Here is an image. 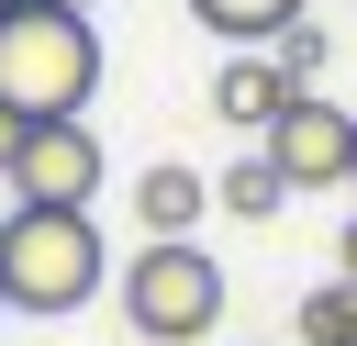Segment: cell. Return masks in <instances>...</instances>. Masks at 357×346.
I'll list each match as a JSON object with an SVG mask.
<instances>
[{"instance_id":"9a60e30c","label":"cell","mask_w":357,"mask_h":346,"mask_svg":"<svg viewBox=\"0 0 357 346\" xmlns=\"http://www.w3.org/2000/svg\"><path fill=\"white\" fill-rule=\"evenodd\" d=\"M67 11H89V0H67Z\"/></svg>"},{"instance_id":"ba28073f","label":"cell","mask_w":357,"mask_h":346,"mask_svg":"<svg viewBox=\"0 0 357 346\" xmlns=\"http://www.w3.org/2000/svg\"><path fill=\"white\" fill-rule=\"evenodd\" d=\"M301 11H312V0H190V22L223 33V45H279Z\"/></svg>"},{"instance_id":"3957f363","label":"cell","mask_w":357,"mask_h":346,"mask_svg":"<svg viewBox=\"0 0 357 346\" xmlns=\"http://www.w3.org/2000/svg\"><path fill=\"white\" fill-rule=\"evenodd\" d=\"M112 279H123V324H134L145 346H201V335H223V257H212L201 234H145Z\"/></svg>"},{"instance_id":"52a82bcc","label":"cell","mask_w":357,"mask_h":346,"mask_svg":"<svg viewBox=\"0 0 357 346\" xmlns=\"http://www.w3.org/2000/svg\"><path fill=\"white\" fill-rule=\"evenodd\" d=\"M201 212H212V179H201V167H178V156H167V167H145V179H134V223H145V234H190Z\"/></svg>"},{"instance_id":"5bb4252c","label":"cell","mask_w":357,"mask_h":346,"mask_svg":"<svg viewBox=\"0 0 357 346\" xmlns=\"http://www.w3.org/2000/svg\"><path fill=\"white\" fill-rule=\"evenodd\" d=\"M346 190H357V167H346Z\"/></svg>"},{"instance_id":"9c48e42d","label":"cell","mask_w":357,"mask_h":346,"mask_svg":"<svg viewBox=\"0 0 357 346\" xmlns=\"http://www.w3.org/2000/svg\"><path fill=\"white\" fill-rule=\"evenodd\" d=\"M212 201H223V212H234V223H268V212H279V201H290V179H279V156H268V145H257V156H234V167H223V179H212Z\"/></svg>"},{"instance_id":"277c9868","label":"cell","mask_w":357,"mask_h":346,"mask_svg":"<svg viewBox=\"0 0 357 346\" xmlns=\"http://www.w3.org/2000/svg\"><path fill=\"white\" fill-rule=\"evenodd\" d=\"M100 179H112V156H100L89 112L33 123V134H22V156L0 167V190H11V201H56V212H89V201H100Z\"/></svg>"},{"instance_id":"4fadbf2b","label":"cell","mask_w":357,"mask_h":346,"mask_svg":"<svg viewBox=\"0 0 357 346\" xmlns=\"http://www.w3.org/2000/svg\"><path fill=\"white\" fill-rule=\"evenodd\" d=\"M335 257H346V279H357V223H346V246H335Z\"/></svg>"},{"instance_id":"8992f818","label":"cell","mask_w":357,"mask_h":346,"mask_svg":"<svg viewBox=\"0 0 357 346\" xmlns=\"http://www.w3.org/2000/svg\"><path fill=\"white\" fill-rule=\"evenodd\" d=\"M279 100H290V67H279L268 45H234V56L212 67V112H223L234 134H268V123H279Z\"/></svg>"},{"instance_id":"5b68a950","label":"cell","mask_w":357,"mask_h":346,"mask_svg":"<svg viewBox=\"0 0 357 346\" xmlns=\"http://www.w3.org/2000/svg\"><path fill=\"white\" fill-rule=\"evenodd\" d=\"M257 145L279 156V179H290V190H335V179L357 167V112H346V100H324V89H290V100H279V123H268Z\"/></svg>"},{"instance_id":"6da1fadb","label":"cell","mask_w":357,"mask_h":346,"mask_svg":"<svg viewBox=\"0 0 357 346\" xmlns=\"http://www.w3.org/2000/svg\"><path fill=\"white\" fill-rule=\"evenodd\" d=\"M100 279H112L100 212H56V201H11V212H0V301H11V313L56 324V313H78Z\"/></svg>"},{"instance_id":"8fae6325","label":"cell","mask_w":357,"mask_h":346,"mask_svg":"<svg viewBox=\"0 0 357 346\" xmlns=\"http://www.w3.org/2000/svg\"><path fill=\"white\" fill-rule=\"evenodd\" d=\"M268 56H279V67H290V89H312V78H324V56H335V45H324V22H312V11H301V22H290V33H279V45H268Z\"/></svg>"},{"instance_id":"7c38bea8","label":"cell","mask_w":357,"mask_h":346,"mask_svg":"<svg viewBox=\"0 0 357 346\" xmlns=\"http://www.w3.org/2000/svg\"><path fill=\"white\" fill-rule=\"evenodd\" d=\"M22 134H33V123H22V112H11V100H0V167H11V156H22Z\"/></svg>"},{"instance_id":"e0dca14e","label":"cell","mask_w":357,"mask_h":346,"mask_svg":"<svg viewBox=\"0 0 357 346\" xmlns=\"http://www.w3.org/2000/svg\"><path fill=\"white\" fill-rule=\"evenodd\" d=\"M0 11H11V0H0Z\"/></svg>"},{"instance_id":"30bf717a","label":"cell","mask_w":357,"mask_h":346,"mask_svg":"<svg viewBox=\"0 0 357 346\" xmlns=\"http://www.w3.org/2000/svg\"><path fill=\"white\" fill-rule=\"evenodd\" d=\"M301 346H357V279H335V290L301 301Z\"/></svg>"},{"instance_id":"2e32d148","label":"cell","mask_w":357,"mask_h":346,"mask_svg":"<svg viewBox=\"0 0 357 346\" xmlns=\"http://www.w3.org/2000/svg\"><path fill=\"white\" fill-rule=\"evenodd\" d=\"M0 313H11V301H0Z\"/></svg>"},{"instance_id":"7a4b0ae2","label":"cell","mask_w":357,"mask_h":346,"mask_svg":"<svg viewBox=\"0 0 357 346\" xmlns=\"http://www.w3.org/2000/svg\"><path fill=\"white\" fill-rule=\"evenodd\" d=\"M89 89H100V33H89V11H67V0H11V11H0V100H11L22 123H67V112H89Z\"/></svg>"}]
</instances>
